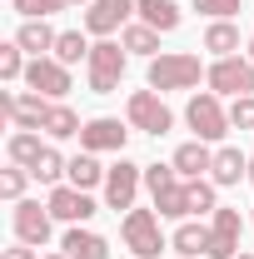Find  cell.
Segmentation results:
<instances>
[{"instance_id": "obj_13", "label": "cell", "mask_w": 254, "mask_h": 259, "mask_svg": "<svg viewBox=\"0 0 254 259\" xmlns=\"http://www.w3.org/2000/svg\"><path fill=\"white\" fill-rule=\"evenodd\" d=\"M130 15H135V0H90L85 30H90V35H110V30H120Z\"/></svg>"}, {"instance_id": "obj_10", "label": "cell", "mask_w": 254, "mask_h": 259, "mask_svg": "<svg viewBox=\"0 0 254 259\" xmlns=\"http://www.w3.org/2000/svg\"><path fill=\"white\" fill-rule=\"evenodd\" d=\"M0 105L10 110V120H15V130H40L45 125V115H50V100L45 95H20V90H5L0 95Z\"/></svg>"}, {"instance_id": "obj_36", "label": "cell", "mask_w": 254, "mask_h": 259, "mask_svg": "<svg viewBox=\"0 0 254 259\" xmlns=\"http://www.w3.org/2000/svg\"><path fill=\"white\" fill-rule=\"evenodd\" d=\"M45 259H70V254H65V249H60V254H45Z\"/></svg>"}, {"instance_id": "obj_34", "label": "cell", "mask_w": 254, "mask_h": 259, "mask_svg": "<svg viewBox=\"0 0 254 259\" xmlns=\"http://www.w3.org/2000/svg\"><path fill=\"white\" fill-rule=\"evenodd\" d=\"M194 10H204V15L224 20V15H234V10H239V0H194Z\"/></svg>"}, {"instance_id": "obj_16", "label": "cell", "mask_w": 254, "mask_h": 259, "mask_svg": "<svg viewBox=\"0 0 254 259\" xmlns=\"http://www.w3.org/2000/svg\"><path fill=\"white\" fill-rule=\"evenodd\" d=\"M175 169H180V175H190V180H199L204 169H215V150H209L204 140H190V145H180V150H175Z\"/></svg>"}, {"instance_id": "obj_8", "label": "cell", "mask_w": 254, "mask_h": 259, "mask_svg": "<svg viewBox=\"0 0 254 259\" xmlns=\"http://www.w3.org/2000/svg\"><path fill=\"white\" fill-rule=\"evenodd\" d=\"M25 85H30L35 95H45V100H60V95H70V65L40 55V60L25 65Z\"/></svg>"}, {"instance_id": "obj_3", "label": "cell", "mask_w": 254, "mask_h": 259, "mask_svg": "<svg viewBox=\"0 0 254 259\" xmlns=\"http://www.w3.org/2000/svg\"><path fill=\"white\" fill-rule=\"evenodd\" d=\"M120 234H125V244L135 249V259H155L159 249H164V234H159V214L155 209H130Z\"/></svg>"}, {"instance_id": "obj_7", "label": "cell", "mask_w": 254, "mask_h": 259, "mask_svg": "<svg viewBox=\"0 0 254 259\" xmlns=\"http://www.w3.org/2000/svg\"><path fill=\"white\" fill-rule=\"evenodd\" d=\"M130 125L145 130V135H164V130L175 125V115L164 110V100H159L155 90H135V95H130Z\"/></svg>"}, {"instance_id": "obj_25", "label": "cell", "mask_w": 254, "mask_h": 259, "mask_svg": "<svg viewBox=\"0 0 254 259\" xmlns=\"http://www.w3.org/2000/svg\"><path fill=\"white\" fill-rule=\"evenodd\" d=\"M55 60H60V65L90 60V45H85V35H80V30H60V40H55Z\"/></svg>"}, {"instance_id": "obj_22", "label": "cell", "mask_w": 254, "mask_h": 259, "mask_svg": "<svg viewBox=\"0 0 254 259\" xmlns=\"http://www.w3.org/2000/svg\"><path fill=\"white\" fill-rule=\"evenodd\" d=\"M45 135H50V140H70V135H80V115H75V110H65V105H50V115H45Z\"/></svg>"}, {"instance_id": "obj_33", "label": "cell", "mask_w": 254, "mask_h": 259, "mask_svg": "<svg viewBox=\"0 0 254 259\" xmlns=\"http://www.w3.org/2000/svg\"><path fill=\"white\" fill-rule=\"evenodd\" d=\"M229 125H239V130H254V95H239L234 105H229Z\"/></svg>"}, {"instance_id": "obj_20", "label": "cell", "mask_w": 254, "mask_h": 259, "mask_svg": "<svg viewBox=\"0 0 254 259\" xmlns=\"http://www.w3.org/2000/svg\"><path fill=\"white\" fill-rule=\"evenodd\" d=\"M249 180V160L239 150H215V185H239Z\"/></svg>"}, {"instance_id": "obj_30", "label": "cell", "mask_w": 254, "mask_h": 259, "mask_svg": "<svg viewBox=\"0 0 254 259\" xmlns=\"http://www.w3.org/2000/svg\"><path fill=\"white\" fill-rule=\"evenodd\" d=\"M25 20H45V15H55V10H65L70 0H10Z\"/></svg>"}, {"instance_id": "obj_5", "label": "cell", "mask_w": 254, "mask_h": 259, "mask_svg": "<svg viewBox=\"0 0 254 259\" xmlns=\"http://www.w3.org/2000/svg\"><path fill=\"white\" fill-rule=\"evenodd\" d=\"M185 120H190V130L204 140V145L229 135V115H224L220 95H194V100H190V110H185Z\"/></svg>"}, {"instance_id": "obj_28", "label": "cell", "mask_w": 254, "mask_h": 259, "mask_svg": "<svg viewBox=\"0 0 254 259\" xmlns=\"http://www.w3.org/2000/svg\"><path fill=\"white\" fill-rule=\"evenodd\" d=\"M65 169H70V164H65V160H60V150H50V145H45V155H40V160L30 164V175L40 180V185H55Z\"/></svg>"}, {"instance_id": "obj_27", "label": "cell", "mask_w": 254, "mask_h": 259, "mask_svg": "<svg viewBox=\"0 0 254 259\" xmlns=\"http://www.w3.org/2000/svg\"><path fill=\"white\" fill-rule=\"evenodd\" d=\"M175 249L190 259V254H199V249H209V229L204 225H180L175 229Z\"/></svg>"}, {"instance_id": "obj_31", "label": "cell", "mask_w": 254, "mask_h": 259, "mask_svg": "<svg viewBox=\"0 0 254 259\" xmlns=\"http://www.w3.org/2000/svg\"><path fill=\"white\" fill-rule=\"evenodd\" d=\"M25 75V60H20V45H0V80H20Z\"/></svg>"}, {"instance_id": "obj_24", "label": "cell", "mask_w": 254, "mask_h": 259, "mask_svg": "<svg viewBox=\"0 0 254 259\" xmlns=\"http://www.w3.org/2000/svg\"><path fill=\"white\" fill-rule=\"evenodd\" d=\"M40 155H45L40 135H30V130H15V135H10V160H15V164H25V169H30Z\"/></svg>"}, {"instance_id": "obj_23", "label": "cell", "mask_w": 254, "mask_h": 259, "mask_svg": "<svg viewBox=\"0 0 254 259\" xmlns=\"http://www.w3.org/2000/svg\"><path fill=\"white\" fill-rule=\"evenodd\" d=\"M204 50H215V55H234V50H239V30H234V25H229V20H215V25H209V30H204Z\"/></svg>"}, {"instance_id": "obj_14", "label": "cell", "mask_w": 254, "mask_h": 259, "mask_svg": "<svg viewBox=\"0 0 254 259\" xmlns=\"http://www.w3.org/2000/svg\"><path fill=\"white\" fill-rule=\"evenodd\" d=\"M50 209H40L35 199H15V234H20V244H45L50 239Z\"/></svg>"}, {"instance_id": "obj_39", "label": "cell", "mask_w": 254, "mask_h": 259, "mask_svg": "<svg viewBox=\"0 0 254 259\" xmlns=\"http://www.w3.org/2000/svg\"><path fill=\"white\" fill-rule=\"evenodd\" d=\"M249 60H254V45H249Z\"/></svg>"}, {"instance_id": "obj_15", "label": "cell", "mask_w": 254, "mask_h": 259, "mask_svg": "<svg viewBox=\"0 0 254 259\" xmlns=\"http://www.w3.org/2000/svg\"><path fill=\"white\" fill-rule=\"evenodd\" d=\"M125 135L130 130L120 120H90V125L80 130V145L85 150H125Z\"/></svg>"}, {"instance_id": "obj_1", "label": "cell", "mask_w": 254, "mask_h": 259, "mask_svg": "<svg viewBox=\"0 0 254 259\" xmlns=\"http://www.w3.org/2000/svg\"><path fill=\"white\" fill-rule=\"evenodd\" d=\"M194 85H199V55L175 50L150 60V90H194Z\"/></svg>"}, {"instance_id": "obj_26", "label": "cell", "mask_w": 254, "mask_h": 259, "mask_svg": "<svg viewBox=\"0 0 254 259\" xmlns=\"http://www.w3.org/2000/svg\"><path fill=\"white\" fill-rule=\"evenodd\" d=\"M209 209H220V204H215V185H209V180H190L185 214H209Z\"/></svg>"}, {"instance_id": "obj_2", "label": "cell", "mask_w": 254, "mask_h": 259, "mask_svg": "<svg viewBox=\"0 0 254 259\" xmlns=\"http://www.w3.org/2000/svg\"><path fill=\"white\" fill-rule=\"evenodd\" d=\"M145 185H150V199H155L159 214L185 220V194H190V185H180V169L175 164H150L145 169Z\"/></svg>"}, {"instance_id": "obj_18", "label": "cell", "mask_w": 254, "mask_h": 259, "mask_svg": "<svg viewBox=\"0 0 254 259\" xmlns=\"http://www.w3.org/2000/svg\"><path fill=\"white\" fill-rule=\"evenodd\" d=\"M65 254L70 259H110V244H105V239H100V234H90V229H70V234H65V244H60Z\"/></svg>"}, {"instance_id": "obj_4", "label": "cell", "mask_w": 254, "mask_h": 259, "mask_svg": "<svg viewBox=\"0 0 254 259\" xmlns=\"http://www.w3.org/2000/svg\"><path fill=\"white\" fill-rule=\"evenodd\" d=\"M120 75H125V50H120L115 40L90 45V90H95V95L120 90Z\"/></svg>"}, {"instance_id": "obj_35", "label": "cell", "mask_w": 254, "mask_h": 259, "mask_svg": "<svg viewBox=\"0 0 254 259\" xmlns=\"http://www.w3.org/2000/svg\"><path fill=\"white\" fill-rule=\"evenodd\" d=\"M0 259H35V244H15V249H5Z\"/></svg>"}, {"instance_id": "obj_17", "label": "cell", "mask_w": 254, "mask_h": 259, "mask_svg": "<svg viewBox=\"0 0 254 259\" xmlns=\"http://www.w3.org/2000/svg\"><path fill=\"white\" fill-rule=\"evenodd\" d=\"M135 10H140V20L150 25V30H180V5L175 0H135Z\"/></svg>"}, {"instance_id": "obj_37", "label": "cell", "mask_w": 254, "mask_h": 259, "mask_svg": "<svg viewBox=\"0 0 254 259\" xmlns=\"http://www.w3.org/2000/svg\"><path fill=\"white\" fill-rule=\"evenodd\" d=\"M249 185H254V160H249Z\"/></svg>"}, {"instance_id": "obj_21", "label": "cell", "mask_w": 254, "mask_h": 259, "mask_svg": "<svg viewBox=\"0 0 254 259\" xmlns=\"http://www.w3.org/2000/svg\"><path fill=\"white\" fill-rule=\"evenodd\" d=\"M65 175H70V185H75V190H95V185L105 180V175H110V169H100V160H95V155H75Z\"/></svg>"}, {"instance_id": "obj_19", "label": "cell", "mask_w": 254, "mask_h": 259, "mask_svg": "<svg viewBox=\"0 0 254 259\" xmlns=\"http://www.w3.org/2000/svg\"><path fill=\"white\" fill-rule=\"evenodd\" d=\"M55 40H60V35L50 30L45 20H25V25H20V35H15V45H20V50H30L35 60H40L45 50H55Z\"/></svg>"}, {"instance_id": "obj_32", "label": "cell", "mask_w": 254, "mask_h": 259, "mask_svg": "<svg viewBox=\"0 0 254 259\" xmlns=\"http://www.w3.org/2000/svg\"><path fill=\"white\" fill-rule=\"evenodd\" d=\"M25 175H30L25 164L5 169V175H0V194H5V199H20V194H25Z\"/></svg>"}, {"instance_id": "obj_12", "label": "cell", "mask_w": 254, "mask_h": 259, "mask_svg": "<svg viewBox=\"0 0 254 259\" xmlns=\"http://www.w3.org/2000/svg\"><path fill=\"white\" fill-rule=\"evenodd\" d=\"M55 220H65V225H80V220H90L95 214V199L85 190H75V185H60V190H50V204H45Z\"/></svg>"}, {"instance_id": "obj_38", "label": "cell", "mask_w": 254, "mask_h": 259, "mask_svg": "<svg viewBox=\"0 0 254 259\" xmlns=\"http://www.w3.org/2000/svg\"><path fill=\"white\" fill-rule=\"evenodd\" d=\"M234 259H254V254H234Z\"/></svg>"}, {"instance_id": "obj_29", "label": "cell", "mask_w": 254, "mask_h": 259, "mask_svg": "<svg viewBox=\"0 0 254 259\" xmlns=\"http://www.w3.org/2000/svg\"><path fill=\"white\" fill-rule=\"evenodd\" d=\"M120 45L135 50V55H155V50H159V30H150V25H130Z\"/></svg>"}, {"instance_id": "obj_11", "label": "cell", "mask_w": 254, "mask_h": 259, "mask_svg": "<svg viewBox=\"0 0 254 259\" xmlns=\"http://www.w3.org/2000/svg\"><path fill=\"white\" fill-rule=\"evenodd\" d=\"M239 209H215V225H209V259H234L239 254Z\"/></svg>"}, {"instance_id": "obj_9", "label": "cell", "mask_w": 254, "mask_h": 259, "mask_svg": "<svg viewBox=\"0 0 254 259\" xmlns=\"http://www.w3.org/2000/svg\"><path fill=\"white\" fill-rule=\"evenodd\" d=\"M140 180H145V169H140V164H130V160H120L110 175H105V204H110V209H135Z\"/></svg>"}, {"instance_id": "obj_6", "label": "cell", "mask_w": 254, "mask_h": 259, "mask_svg": "<svg viewBox=\"0 0 254 259\" xmlns=\"http://www.w3.org/2000/svg\"><path fill=\"white\" fill-rule=\"evenodd\" d=\"M209 85L220 95H254V60H239V55H224V60L209 65Z\"/></svg>"}]
</instances>
